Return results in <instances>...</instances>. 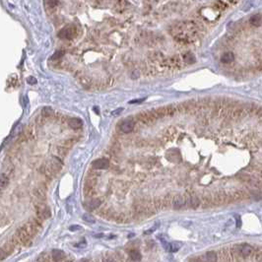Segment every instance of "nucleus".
Instances as JSON below:
<instances>
[{
  "label": "nucleus",
  "instance_id": "nucleus-23",
  "mask_svg": "<svg viewBox=\"0 0 262 262\" xmlns=\"http://www.w3.org/2000/svg\"><path fill=\"white\" fill-rule=\"evenodd\" d=\"M146 98L144 99H139V100H132V101L129 102V104H138V102H142L143 101H145Z\"/></svg>",
  "mask_w": 262,
  "mask_h": 262
},
{
  "label": "nucleus",
  "instance_id": "nucleus-12",
  "mask_svg": "<svg viewBox=\"0 0 262 262\" xmlns=\"http://www.w3.org/2000/svg\"><path fill=\"white\" fill-rule=\"evenodd\" d=\"M202 260L205 261H216L217 260V254L213 251H209L204 255V259Z\"/></svg>",
  "mask_w": 262,
  "mask_h": 262
},
{
  "label": "nucleus",
  "instance_id": "nucleus-13",
  "mask_svg": "<svg viewBox=\"0 0 262 262\" xmlns=\"http://www.w3.org/2000/svg\"><path fill=\"white\" fill-rule=\"evenodd\" d=\"M183 61L187 64H193L195 62V56L192 53H186L183 55Z\"/></svg>",
  "mask_w": 262,
  "mask_h": 262
},
{
  "label": "nucleus",
  "instance_id": "nucleus-15",
  "mask_svg": "<svg viewBox=\"0 0 262 262\" xmlns=\"http://www.w3.org/2000/svg\"><path fill=\"white\" fill-rule=\"evenodd\" d=\"M83 220L85 222L89 223V224H95L96 223V219L94 218L93 215H91L89 213H85L83 215Z\"/></svg>",
  "mask_w": 262,
  "mask_h": 262
},
{
  "label": "nucleus",
  "instance_id": "nucleus-16",
  "mask_svg": "<svg viewBox=\"0 0 262 262\" xmlns=\"http://www.w3.org/2000/svg\"><path fill=\"white\" fill-rule=\"evenodd\" d=\"M7 184H8V178H6V175L2 173L1 176H0V187H1V189L3 190Z\"/></svg>",
  "mask_w": 262,
  "mask_h": 262
},
{
  "label": "nucleus",
  "instance_id": "nucleus-25",
  "mask_svg": "<svg viewBox=\"0 0 262 262\" xmlns=\"http://www.w3.org/2000/svg\"><path fill=\"white\" fill-rule=\"evenodd\" d=\"M260 178H262V170H261V172H260Z\"/></svg>",
  "mask_w": 262,
  "mask_h": 262
},
{
  "label": "nucleus",
  "instance_id": "nucleus-22",
  "mask_svg": "<svg viewBox=\"0 0 262 262\" xmlns=\"http://www.w3.org/2000/svg\"><path fill=\"white\" fill-rule=\"evenodd\" d=\"M48 6L54 7L55 5L57 4V0H48Z\"/></svg>",
  "mask_w": 262,
  "mask_h": 262
},
{
  "label": "nucleus",
  "instance_id": "nucleus-7",
  "mask_svg": "<svg viewBox=\"0 0 262 262\" xmlns=\"http://www.w3.org/2000/svg\"><path fill=\"white\" fill-rule=\"evenodd\" d=\"M234 60H235V55L231 51L225 52V53H224L222 56H221V61H222L223 63H225V64L232 63Z\"/></svg>",
  "mask_w": 262,
  "mask_h": 262
},
{
  "label": "nucleus",
  "instance_id": "nucleus-5",
  "mask_svg": "<svg viewBox=\"0 0 262 262\" xmlns=\"http://www.w3.org/2000/svg\"><path fill=\"white\" fill-rule=\"evenodd\" d=\"M186 204L189 206V207L195 209L199 206L200 204V200L196 195H191L189 198L186 200Z\"/></svg>",
  "mask_w": 262,
  "mask_h": 262
},
{
  "label": "nucleus",
  "instance_id": "nucleus-20",
  "mask_svg": "<svg viewBox=\"0 0 262 262\" xmlns=\"http://www.w3.org/2000/svg\"><path fill=\"white\" fill-rule=\"evenodd\" d=\"M27 82H28L29 84L34 85V84H36V83H37V79L35 78V77H28V78H27Z\"/></svg>",
  "mask_w": 262,
  "mask_h": 262
},
{
  "label": "nucleus",
  "instance_id": "nucleus-14",
  "mask_svg": "<svg viewBox=\"0 0 262 262\" xmlns=\"http://www.w3.org/2000/svg\"><path fill=\"white\" fill-rule=\"evenodd\" d=\"M232 198L234 201H240V200L243 199V193H241V190H235L232 193Z\"/></svg>",
  "mask_w": 262,
  "mask_h": 262
},
{
  "label": "nucleus",
  "instance_id": "nucleus-19",
  "mask_svg": "<svg viewBox=\"0 0 262 262\" xmlns=\"http://www.w3.org/2000/svg\"><path fill=\"white\" fill-rule=\"evenodd\" d=\"M64 54V51H57L55 53L51 56V59H58V58H60L62 55Z\"/></svg>",
  "mask_w": 262,
  "mask_h": 262
},
{
  "label": "nucleus",
  "instance_id": "nucleus-3",
  "mask_svg": "<svg viewBox=\"0 0 262 262\" xmlns=\"http://www.w3.org/2000/svg\"><path fill=\"white\" fill-rule=\"evenodd\" d=\"M134 125H135V122L133 119H130V118L125 119L123 120L122 123L120 124V130L124 132V133H129V132H131L134 129Z\"/></svg>",
  "mask_w": 262,
  "mask_h": 262
},
{
  "label": "nucleus",
  "instance_id": "nucleus-10",
  "mask_svg": "<svg viewBox=\"0 0 262 262\" xmlns=\"http://www.w3.org/2000/svg\"><path fill=\"white\" fill-rule=\"evenodd\" d=\"M52 256H53V259L54 260H61L64 256H65V254H64V252L62 251V250H59V249H53L52 250Z\"/></svg>",
  "mask_w": 262,
  "mask_h": 262
},
{
  "label": "nucleus",
  "instance_id": "nucleus-8",
  "mask_svg": "<svg viewBox=\"0 0 262 262\" xmlns=\"http://www.w3.org/2000/svg\"><path fill=\"white\" fill-rule=\"evenodd\" d=\"M249 23L253 27H259V26H261L262 24V17L259 15V14L252 15L249 19Z\"/></svg>",
  "mask_w": 262,
  "mask_h": 262
},
{
  "label": "nucleus",
  "instance_id": "nucleus-21",
  "mask_svg": "<svg viewBox=\"0 0 262 262\" xmlns=\"http://www.w3.org/2000/svg\"><path fill=\"white\" fill-rule=\"evenodd\" d=\"M122 111H123V108H118V110H113V113H111V114H113V115H114V116H116V115H118V114H120V113H122Z\"/></svg>",
  "mask_w": 262,
  "mask_h": 262
},
{
  "label": "nucleus",
  "instance_id": "nucleus-4",
  "mask_svg": "<svg viewBox=\"0 0 262 262\" xmlns=\"http://www.w3.org/2000/svg\"><path fill=\"white\" fill-rule=\"evenodd\" d=\"M240 252L243 257L252 256L254 254V248L249 244H240Z\"/></svg>",
  "mask_w": 262,
  "mask_h": 262
},
{
  "label": "nucleus",
  "instance_id": "nucleus-24",
  "mask_svg": "<svg viewBox=\"0 0 262 262\" xmlns=\"http://www.w3.org/2000/svg\"><path fill=\"white\" fill-rule=\"evenodd\" d=\"M81 229H82V228H81L80 226H71V227H70V228H69V230H70V231H71V232L79 231V230H81Z\"/></svg>",
  "mask_w": 262,
  "mask_h": 262
},
{
  "label": "nucleus",
  "instance_id": "nucleus-18",
  "mask_svg": "<svg viewBox=\"0 0 262 262\" xmlns=\"http://www.w3.org/2000/svg\"><path fill=\"white\" fill-rule=\"evenodd\" d=\"M130 257L132 260H140L141 259V254L139 251H137V250H132V251L130 252Z\"/></svg>",
  "mask_w": 262,
  "mask_h": 262
},
{
  "label": "nucleus",
  "instance_id": "nucleus-11",
  "mask_svg": "<svg viewBox=\"0 0 262 262\" xmlns=\"http://www.w3.org/2000/svg\"><path fill=\"white\" fill-rule=\"evenodd\" d=\"M100 205H101V200L100 199L92 200V201L87 203V208H88V210H94V209L98 208Z\"/></svg>",
  "mask_w": 262,
  "mask_h": 262
},
{
  "label": "nucleus",
  "instance_id": "nucleus-9",
  "mask_svg": "<svg viewBox=\"0 0 262 262\" xmlns=\"http://www.w3.org/2000/svg\"><path fill=\"white\" fill-rule=\"evenodd\" d=\"M82 125H83V122H82V120L79 118H72V119H70V121H69V126L73 129L81 128Z\"/></svg>",
  "mask_w": 262,
  "mask_h": 262
},
{
  "label": "nucleus",
  "instance_id": "nucleus-6",
  "mask_svg": "<svg viewBox=\"0 0 262 262\" xmlns=\"http://www.w3.org/2000/svg\"><path fill=\"white\" fill-rule=\"evenodd\" d=\"M186 204V200L184 199V197L182 196H176L175 199H173V208L175 209H180L182 208L183 206Z\"/></svg>",
  "mask_w": 262,
  "mask_h": 262
},
{
  "label": "nucleus",
  "instance_id": "nucleus-1",
  "mask_svg": "<svg viewBox=\"0 0 262 262\" xmlns=\"http://www.w3.org/2000/svg\"><path fill=\"white\" fill-rule=\"evenodd\" d=\"M75 33L76 31L73 27H66L58 33V37L62 40H71L75 36Z\"/></svg>",
  "mask_w": 262,
  "mask_h": 262
},
{
  "label": "nucleus",
  "instance_id": "nucleus-2",
  "mask_svg": "<svg viewBox=\"0 0 262 262\" xmlns=\"http://www.w3.org/2000/svg\"><path fill=\"white\" fill-rule=\"evenodd\" d=\"M92 167L95 170H107L110 167V161L108 159H98L92 163Z\"/></svg>",
  "mask_w": 262,
  "mask_h": 262
},
{
  "label": "nucleus",
  "instance_id": "nucleus-17",
  "mask_svg": "<svg viewBox=\"0 0 262 262\" xmlns=\"http://www.w3.org/2000/svg\"><path fill=\"white\" fill-rule=\"evenodd\" d=\"M42 113H43V115H45V116H51V114H53V113H54V111H53V110H52L51 108L45 107V108H43Z\"/></svg>",
  "mask_w": 262,
  "mask_h": 262
}]
</instances>
